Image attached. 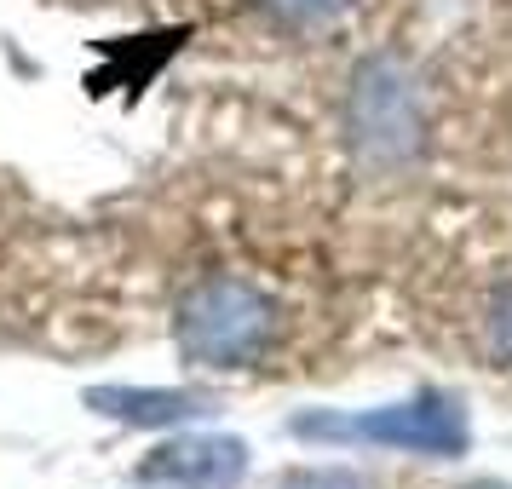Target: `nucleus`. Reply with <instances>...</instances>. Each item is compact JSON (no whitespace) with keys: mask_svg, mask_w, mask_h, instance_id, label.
<instances>
[{"mask_svg":"<svg viewBox=\"0 0 512 489\" xmlns=\"http://www.w3.org/2000/svg\"><path fill=\"white\" fill-rule=\"evenodd\" d=\"M173 334L196 369H248L271 351L277 305L242 277H208L179 300Z\"/></svg>","mask_w":512,"mask_h":489,"instance_id":"1","label":"nucleus"},{"mask_svg":"<svg viewBox=\"0 0 512 489\" xmlns=\"http://www.w3.org/2000/svg\"><path fill=\"white\" fill-rule=\"evenodd\" d=\"M300 438H363V443H386V449H409V455H461L466 449V415L455 397L420 392L409 403L374 409V415H346V420H323L305 415L294 420Z\"/></svg>","mask_w":512,"mask_h":489,"instance_id":"2","label":"nucleus"},{"mask_svg":"<svg viewBox=\"0 0 512 489\" xmlns=\"http://www.w3.org/2000/svg\"><path fill=\"white\" fill-rule=\"evenodd\" d=\"M248 472V449L236 438H179L162 443L139 466V484L150 489H231Z\"/></svg>","mask_w":512,"mask_h":489,"instance_id":"3","label":"nucleus"},{"mask_svg":"<svg viewBox=\"0 0 512 489\" xmlns=\"http://www.w3.org/2000/svg\"><path fill=\"white\" fill-rule=\"evenodd\" d=\"M87 403L98 415L133 420V426H173V420H190L208 409L202 397H190V392H127V386H98V392H87Z\"/></svg>","mask_w":512,"mask_h":489,"instance_id":"4","label":"nucleus"},{"mask_svg":"<svg viewBox=\"0 0 512 489\" xmlns=\"http://www.w3.org/2000/svg\"><path fill=\"white\" fill-rule=\"evenodd\" d=\"M484 346L495 363H512V277L484 300Z\"/></svg>","mask_w":512,"mask_h":489,"instance_id":"5","label":"nucleus"},{"mask_svg":"<svg viewBox=\"0 0 512 489\" xmlns=\"http://www.w3.org/2000/svg\"><path fill=\"white\" fill-rule=\"evenodd\" d=\"M277 12H294V18H328V12H340L351 0H271Z\"/></svg>","mask_w":512,"mask_h":489,"instance_id":"6","label":"nucleus"},{"mask_svg":"<svg viewBox=\"0 0 512 489\" xmlns=\"http://www.w3.org/2000/svg\"><path fill=\"white\" fill-rule=\"evenodd\" d=\"M288 489H363V484L346 478V472H305V478H294Z\"/></svg>","mask_w":512,"mask_h":489,"instance_id":"7","label":"nucleus"}]
</instances>
